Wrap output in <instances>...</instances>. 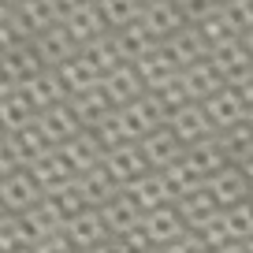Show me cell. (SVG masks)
Masks as SVG:
<instances>
[{
  "mask_svg": "<svg viewBox=\"0 0 253 253\" xmlns=\"http://www.w3.org/2000/svg\"><path fill=\"white\" fill-rule=\"evenodd\" d=\"M4 19H8V0H0V26H4Z\"/></svg>",
  "mask_w": 253,
  "mask_h": 253,
  "instance_id": "1",
  "label": "cell"
}]
</instances>
